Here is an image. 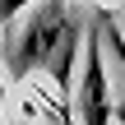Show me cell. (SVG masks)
<instances>
[{"mask_svg": "<svg viewBox=\"0 0 125 125\" xmlns=\"http://www.w3.org/2000/svg\"><path fill=\"white\" fill-rule=\"evenodd\" d=\"M70 37H79V23L70 19V9L60 0H42V9L23 23L19 42L9 46V79H28L37 65L46 70Z\"/></svg>", "mask_w": 125, "mask_h": 125, "instance_id": "1", "label": "cell"}, {"mask_svg": "<svg viewBox=\"0 0 125 125\" xmlns=\"http://www.w3.org/2000/svg\"><path fill=\"white\" fill-rule=\"evenodd\" d=\"M111 88H107V65H102V32L93 28L83 42V83H79V125H111Z\"/></svg>", "mask_w": 125, "mask_h": 125, "instance_id": "2", "label": "cell"}, {"mask_svg": "<svg viewBox=\"0 0 125 125\" xmlns=\"http://www.w3.org/2000/svg\"><path fill=\"white\" fill-rule=\"evenodd\" d=\"M97 32H102V46H111V56L121 60V70H125V32L116 28V19L111 14H97Z\"/></svg>", "mask_w": 125, "mask_h": 125, "instance_id": "3", "label": "cell"}, {"mask_svg": "<svg viewBox=\"0 0 125 125\" xmlns=\"http://www.w3.org/2000/svg\"><path fill=\"white\" fill-rule=\"evenodd\" d=\"M28 5H37V0H0V23H9V19H19Z\"/></svg>", "mask_w": 125, "mask_h": 125, "instance_id": "4", "label": "cell"}, {"mask_svg": "<svg viewBox=\"0 0 125 125\" xmlns=\"http://www.w3.org/2000/svg\"><path fill=\"white\" fill-rule=\"evenodd\" d=\"M116 121H121V125H125V102H116Z\"/></svg>", "mask_w": 125, "mask_h": 125, "instance_id": "5", "label": "cell"}]
</instances>
